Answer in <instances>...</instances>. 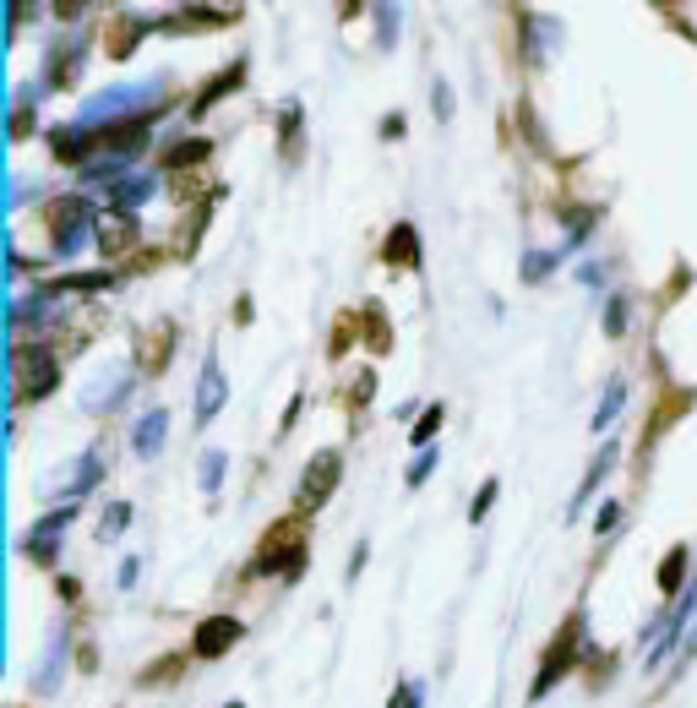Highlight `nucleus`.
I'll use <instances>...</instances> for the list:
<instances>
[{
  "mask_svg": "<svg viewBox=\"0 0 697 708\" xmlns=\"http://www.w3.org/2000/svg\"><path fill=\"white\" fill-rule=\"evenodd\" d=\"M306 562H311V517L289 513L262 534V545L252 551V567H246V573H252V578L295 583L300 573H306Z\"/></svg>",
  "mask_w": 697,
  "mask_h": 708,
  "instance_id": "1",
  "label": "nucleus"
},
{
  "mask_svg": "<svg viewBox=\"0 0 697 708\" xmlns=\"http://www.w3.org/2000/svg\"><path fill=\"white\" fill-rule=\"evenodd\" d=\"M158 104H170V76H142V82H115V88L82 99L76 121L99 131V126H115V121H131L142 110H158Z\"/></svg>",
  "mask_w": 697,
  "mask_h": 708,
  "instance_id": "2",
  "label": "nucleus"
},
{
  "mask_svg": "<svg viewBox=\"0 0 697 708\" xmlns=\"http://www.w3.org/2000/svg\"><path fill=\"white\" fill-rule=\"evenodd\" d=\"M588 616L583 610H567V622L556 627V638L545 644V659H540V676H534V687H529V704H545L562 681H567L572 670L588 659Z\"/></svg>",
  "mask_w": 697,
  "mask_h": 708,
  "instance_id": "3",
  "label": "nucleus"
},
{
  "mask_svg": "<svg viewBox=\"0 0 697 708\" xmlns=\"http://www.w3.org/2000/svg\"><path fill=\"white\" fill-rule=\"evenodd\" d=\"M55 387H61V355L50 343L11 338V392H17V409L22 403H44Z\"/></svg>",
  "mask_w": 697,
  "mask_h": 708,
  "instance_id": "4",
  "label": "nucleus"
},
{
  "mask_svg": "<svg viewBox=\"0 0 697 708\" xmlns=\"http://www.w3.org/2000/svg\"><path fill=\"white\" fill-rule=\"evenodd\" d=\"M136 360H121V355H110V360H99V366H88V377H82V409L93 414V420H110L121 403L131 398V387H136Z\"/></svg>",
  "mask_w": 697,
  "mask_h": 708,
  "instance_id": "5",
  "label": "nucleus"
},
{
  "mask_svg": "<svg viewBox=\"0 0 697 708\" xmlns=\"http://www.w3.org/2000/svg\"><path fill=\"white\" fill-rule=\"evenodd\" d=\"M88 55H93V39L88 28H61L50 44H44V88L50 93H71L88 71Z\"/></svg>",
  "mask_w": 697,
  "mask_h": 708,
  "instance_id": "6",
  "label": "nucleus"
},
{
  "mask_svg": "<svg viewBox=\"0 0 697 708\" xmlns=\"http://www.w3.org/2000/svg\"><path fill=\"white\" fill-rule=\"evenodd\" d=\"M104 485V452H71L65 463H55L44 474V496H61V507H76V496L99 491Z\"/></svg>",
  "mask_w": 697,
  "mask_h": 708,
  "instance_id": "7",
  "label": "nucleus"
},
{
  "mask_svg": "<svg viewBox=\"0 0 697 708\" xmlns=\"http://www.w3.org/2000/svg\"><path fill=\"white\" fill-rule=\"evenodd\" d=\"M338 480H344V452H338V448L311 452V458H306V469H300V485H295V507L311 517L317 507H327V502H332Z\"/></svg>",
  "mask_w": 697,
  "mask_h": 708,
  "instance_id": "8",
  "label": "nucleus"
},
{
  "mask_svg": "<svg viewBox=\"0 0 697 708\" xmlns=\"http://www.w3.org/2000/svg\"><path fill=\"white\" fill-rule=\"evenodd\" d=\"M164 110H170V104L142 110V115L115 121V126H99V153H104V158H121V164H136V158L153 147V126H158V115H164Z\"/></svg>",
  "mask_w": 697,
  "mask_h": 708,
  "instance_id": "9",
  "label": "nucleus"
},
{
  "mask_svg": "<svg viewBox=\"0 0 697 708\" xmlns=\"http://www.w3.org/2000/svg\"><path fill=\"white\" fill-rule=\"evenodd\" d=\"M147 33H164V11H110V22H104L110 61H131Z\"/></svg>",
  "mask_w": 697,
  "mask_h": 708,
  "instance_id": "10",
  "label": "nucleus"
},
{
  "mask_svg": "<svg viewBox=\"0 0 697 708\" xmlns=\"http://www.w3.org/2000/svg\"><path fill=\"white\" fill-rule=\"evenodd\" d=\"M240 638H246V622L235 610H213L191 633V659H224L229 648H240Z\"/></svg>",
  "mask_w": 697,
  "mask_h": 708,
  "instance_id": "11",
  "label": "nucleus"
},
{
  "mask_svg": "<svg viewBox=\"0 0 697 708\" xmlns=\"http://www.w3.org/2000/svg\"><path fill=\"white\" fill-rule=\"evenodd\" d=\"M246 76H252V61H246V55H235V61H224L218 71H207V76H202V88L191 93V104H186L191 121H202V115H207L213 104L235 99V93L246 88Z\"/></svg>",
  "mask_w": 697,
  "mask_h": 708,
  "instance_id": "12",
  "label": "nucleus"
},
{
  "mask_svg": "<svg viewBox=\"0 0 697 708\" xmlns=\"http://www.w3.org/2000/svg\"><path fill=\"white\" fill-rule=\"evenodd\" d=\"M76 523V507H55V513H44L28 534H22V556L33 562V567H55L61 562V540L65 529Z\"/></svg>",
  "mask_w": 697,
  "mask_h": 708,
  "instance_id": "13",
  "label": "nucleus"
},
{
  "mask_svg": "<svg viewBox=\"0 0 697 708\" xmlns=\"http://www.w3.org/2000/svg\"><path fill=\"white\" fill-rule=\"evenodd\" d=\"M44 142H50V158L65 164V170H88L93 158H99V131L82 126V121H61V126L44 131Z\"/></svg>",
  "mask_w": 697,
  "mask_h": 708,
  "instance_id": "14",
  "label": "nucleus"
},
{
  "mask_svg": "<svg viewBox=\"0 0 697 708\" xmlns=\"http://www.w3.org/2000/svg\"><path fill=\"white\" fill-rule=\"evenodd\" d=\"M693 409H697V392H693V387H665V392H659V409H654V414H648V425H643V442H637V463H648V452L659 448V437H665V431H670L676 420H687Z\"/></svg>",
  "mask_w": 697,
  "mask_h": 708,
  "instance_id": "15",
  "label": "nucleus"
},
{
  "mask_svg": "<svg viewBox=\"0 0 697 708\" xmlns=\"http://www.w3.org/2000/svg\"><path fill=\"white\" fill-rule=\"evenodd\" d=\"M175 343H181V322H153L142 338H136V349H131V360H136V371L142 377H164L170 371V360H175Z\"/></svg>",
  "mask_w": 697,
  "mask_h": 708,
  "instance_id": "16",
  "label": "nucleus"
},
{
  "mask_svg": "<svg viewBox=\"0 0 697 708\" xmlns=\"http://www.w3.org/2000/svg\"><path fill=\"white\" fill-rule=\"evenodd\" d=\"M517 33H523V61L529 65H545L567 39V28L545 11H517Z\"/></svg>",
  "mask_w": 697,
  "mask_h": 708,
  "instance_id": "17",
  "label": "nucleus"
},
{
  "mask_svg": "<svg viewBox=\"0 0 697 708\" xmlns=\"http://www.w3.org/2000/svg\"><path fill=\"white\" fill-rule=\"evenodd\" d=\"M224 403H229V377H224L218 355H207V366H202V377H196V409H191L196 431H207V425L218 420V409H224Z\"/></svg>",
  "mask_w": 697,
  "mask_h": 708,
  "instance_id": "18",
  "label": "nucleus"
},
{
  "mask_svg": "<svg viewBox=\"0 0 697 708\" xmlns=\"http://www.w3.org/2000/svg\"><path fill=\"white\" fill-rule=\"evenodd\" d=\"M39 218H44L50 235H61V229H76V224H93L99 207H93L88 192H61V196H44L39 202Z\"/></svg>",
  "mask_w": 697,
  "mask_h": 708,
  "instance_id": "19",
  "label": "nucleus"
},
{
  "mask_svg": "<svg viewBox=\"0 0 697 708\" xmlns=\"http://www.w3.org/2000/svg\"><path fill=\"white\" fill-rule=\"evenodd\" d=\"M278 164L284 170H300L306 164V104L300 99H284L278 104Z\"/></svg>",
  "mask_w": 697,
  "mask_h": 708,
  "instance_id": "20",
  "label": "nucleus"
},
{
  "mask_svg": "<svg viewBox=\"0 0 697 708\" xmlns=\"http://www.w3.org/2000/svg\"><path fill=\"white\" fill-rule=\"evenodd\" d=\"M121 284V273H110V267H71V273H55V278H44L39 284V295H50V300H65V295H104V289H115Z\"/></svg>",
  "mask_w": 697,
  "mask_h": 708,
  "instance_id": "21",
  "label": "nucleus"
},
{
  "mask_svg": "<svg viewBox=\"0 0 697 708\" xmlns=\"http://www.w3.org/2000/svg\"><path fill=\"white\" fill-rule=\"evenodd\" d=\"M381 261L398 267V273H420L426 267V246H420V229L409 218H392L387 240H381Z\"/></svg>",
  "mask_w": 697,
  "mask_h": 708,
  "instance_id": "22",
  "label": "nucleus"
},
{
  "mask_svg": "<svg viewBox=\"0 0 697 708\" xmlns=\"http://www.w3.org/2000/svg\"><path fill=\"white\" fill-rule=\"evenodd\" d=\"M136 240H142L136 213H99V224H93V246H99V257H126Z\"/></svg>",
  "mask_w": 697,
  "mask_h": 708,
  "instance_id": "23",
  "label": "nucleus"
},
{
  "mask_svg": "<svg viewBox=\"0 0 697 708\" xmlns=\"http://www.w3.org/2000/svg\"><path fill=\"white\" fill-rule=\"evenodd\" d=\"M240 11H218V6H175L164 11V33H218V28H235Z\"/></svg>",
  "mask_w": 697,
  "mask_h": 708,
  "instance_id": "24",
  "label": "nucleus"
},
{
  "mask_svg": "<svg viewBox=\"0 0 697 708\" xmlns=\"http://www.w3.org/2000/svg\"><path fill=\"white\" fill-rule=\"evenodd\" d=\"M213 136H170L164 142V153H158V164L170 170V175H196L207 158H213Z\"/></svg>",
  "mask_w": 697,
  "mask_h": 708,
  "instance_id": "25",
  "label": "nucleus"
},
{
  "mask_svg": "<svg viewBox=\"0 0 697 708\" xmlns=\"http://www.w3.org/2000/svg\"><path fill=\"white\" fill-rule=\"evenodd\" d=\"M65 654H71V622H55V627H50V648H44V659H39V670H33V692H39V698H50V692L61 687Z\"/></svg>",
  "mask_w": 697,
  "mask_h": 708,
  "instance_id": "26",
  "label": "nucleus"
},
{
  "mask_svg": "<svg viewBox=\"0 0 697 708\" xmlns=\"http://www.w3.org/2000/svg\"><path fill=\"white\" fill-rule=\"evenodd\" d=\"M164 442H170V409L158 403V409H147V414L131 425V452H136L142 463H153V458L164 452Z\"/></svg>",
  "mask_w": 697,
  "mask_h": 708,
  "instance_id": "27",
  "label": "nucleus"
},
{
  "mask_svg": "<svg viewBox=\"0 0 697 708\" xmlns=\"http://www.w3.org/2000/svg\"><path fill=\"white\" fill-rule=\"evenodd\" d=\"M693 545H670L665 551V562H659V573H654V583H659V599L665 605H676L681 594H687V583H693Z\"/></svg>",
  "mask_w": 697,
  "mask_h": 708,
  "instance_id": "28",
  "label": "nucleus"
},
{
  "mask_svg": "<svg viewBox=\"0 0 697 708\" xmlns=\"http://www.w3.org/2000/svg\"><path fill=\"white\" fill-rule=\"evenodd\" d=\"M616 463H622V442H616V437H611V442H599V452H594V458H588V474H583V480H577V496H572V507H567L572 517L583 513V502H588V496H594V491H599V485H605V474H611V469H616Z\"/></svg>",
  "mask_w": 697,
  "mask_h": 708,
  "instance_id": "29",
  "label": "nucleus"
},
{
  "mask_svg": "<svg viewBox=\"0 0 697 708\" xmlns=\"http://www.w3.org/2000/svg\"><path fill=\"white\" fill-rule=\"evenodd\" d=\"M224 202V192L218 196H207V202H196L186 213V224H181V235H175V257L181 261H191L196 257V246H202V235H207V224H213V207Z\"/></svg>",
  "mask_w": 697,
  "mask_h": 708,
  "instance_id": "30",
  "label": "nucleus"
},
{
  "mask_svg": "<svg viewBox=\"0 0 697 708\" xmlns=\"http://www.w3.org/2000/svg\"><path fill=\"white\" fill-rule=\"evenodd\" d=\"M158 196V175H126L121 186H110L104 202H110V213H136L142 202H153Z\"/></svg>",
  "mask_w": 697,
  "mask_h": 708,
  "instance_id": "31",
  "label": "nucleus"
},
{
  "mask_svg": "<svg viewBox=\"0 0 697 708\" xmlns=\"http://www.w3.org/2000/svg\"><path fill=\"white\" fill-rule=\"evenodd\" d=\"M360 343H366L371 355H392V322H387L381 300H366V306H360Z\"/></svg>",
  "mask_w": 697,
  "mask_h": 708,
  "instance_id": "32",
  "label": "nucleus"
},
{
  "mask_svg": "<svg viewBox=\"0 0 697 708\" xmlns=\"http://www.w3.org/2000/svg\"><path fill=\"white\" fill-rule=\"evenodd\" d=\"M447 425V403L437 398V403H426V414L409 425V442H414V452H431L437 448V431Z\"/></svg>",
  "mask_w": 697,
  "mask_h": 708,
  "instance_id": "33",
  "label": "nucleus"
},
{
  "mask_svg": "<svg viewBox=\"0 0 697 708\" xmlns=\"http://www.w3.org/2000/svg\"><path fill=\"white\" fill-rule=\"evenodd\" d=\"M562 224H567V240H562L556 252H562V257H572V252H577V246H583V240L599 229V207H572Z\"/></svg>",
  "mask_w": 697,
  "mask_h": 708,
  "instance_id": "34",
  "label": "nucleus"
},
{
  "mask_svg": "<svg viewBox=\"0 0 697 708\" xmlns=\"http://www.w3.org/2000/svg\"><path fill=\"white\" fill-rule=\"evenodd\" d=\"M224 474H229V458L218 448H202V458H196V485H202V496H218Z\"/></svg>",
  "mask_w": 697,
  "mask_h": 708,
  "instance_id": "35",
  "label": "nucleus"
},
{
  "mask_svg": "<svg viewBox=\"0 0 697 708\" xmlns=\"http://www.w3.org/2000/svg\"><path fill=\"white\" fill-rule=\"evenodd\" d=\"M186 665H191V648H186V654H164L158 665H147V670L136 676V687H170V681H181V676H186Z\"/></svg>",
  "mask_w": 697,
  "mask_h": 708,
  "instance_id": "36",
  "label": "nucleus"
},
{
  "mask_svg": "<svg viewBox=\"0 0 697 708\" xmlns=\"http://www.w3.org/2000/svg\"><path fill=\"white\" fill-rule=\"evenodd\" d=\"M131 523H136V507H131V502H110V507L99 513V529H93V534L110 545V540H121V534H126Z\"/></svg>",
  "mask_w": 697,
  "mask_h": 708,
  "instance_id": "37",
  "label": "nucleus"
},
{
  "mask_svg": "<svg viewBox=\"0 0 697 708\" xmlns=\"http://www.w3.org/2000/svg\"><path fill=\"white\" fill-rule=\"evenodd\" d=\"M622 409H627V382L616 377V382L605 387V398H599V409H594V437H605V431H611V420H616Z\"/></svg>",
  "mask_w": 697,
  "mask_h": 708,
  "instance_id": "38",
  "label": "nucleus"
},
{
  "mask_svg": "<svg viewBox=\"0 0 697 708\" xmlns=\"http://www.w3.org/2000/svg\"><path fill=\"white\" fill-rule=\"evenodd\" d=\"M562 261H567L562 252H523V261H517V278H523V284H545V278H551Z\"/></svg>",
  "mask_w": 697,
  "mask_h": 708,
  "instance_id": "39",
  "label": "nucleus"
},
{
  "mask_svg": "<svg viewBox=\"0 0 697 708\" xmlns=\"http://www.w3.org/2000/svg\"><path fill=\"white\" fill-rule=\"evenodd\" d=\"M360 343V311H344L338 322H332V343H327V360H344L349 349Z\"/></svg>",
  "mask_w": 697,
  "mask_h": 708,
  "instance_id": "40",
  "label": "nucleus"
},
{
  "mask_svg": "<svg viewBox=\"0 0 697 708\" xmlns=\"http://www.w3.org/2000/svg\"><path fill=\"white\" fill-rule=\"evenodd\" d=\"M437 463H442V448H431V452H414V463L403 469V485H409V491H420V485H426V480L437 474Z\"/></svg>",
  "mask_w": 697,
  "mask_h": 708,
  "instance_id": "41",
  "label": "nucleus"
},
{
  "mask_svg": "<svg viewBox=\"0 0 697 708\" xmlns=\"http://www.w3.org/2000/svg\"><path fill=\"white\" fill-rule=\"evenodd\" d=\"M627 306H633L627 295H605V317H599V322H605V332H611V338H627V317H633Z\"/></svg>",
  "mask_w": 697,
  "mask_h": 708,
  "instance_id": "42",
  "label": "nucleus"
},
{
  "mask_svg": "<svg viewBox=\"0 0 697 708\" xmlns=\"http://www.w3.org/2000/svg\"><path fill=\"white\" fill-rule=\"evenodd\" d=\"M371 17H377V50H392V39H398V22H403V6H377Z\"/></svg>",
  "mask_w": 697,
  "mask_h": 708,
  "instance_id": "43",
  "label": "nucleus"
},
{
  "mask_svg": "<svg viewBox=\"0 0 697 708\" xmlns=\"http://www.w3.org/2000/svg\"><path fill=\"white\" fill-rule=\"evenodd\" d=\"M496 496H502V480H485V485L474 491V502H469V523H485L491 507H496Z\"/></svg>",
  "mask_w": 697,
  "mask_h": 708,
  "instance_id": "44",
  "label": "nucleus"
},
{
  "mask_svg": "<svg viewBox=\"0 0 697 708\" xmlns=\"http://www.w3.org/2000/svg\"><path fill=\"white\" fill-rule=\"evenodd\" d=\"M622 517H627V507H622L616 496H611V502H599V513H594V534H599V540H611V534L622 529Z\"/></svg>",
  "mask_w": 697,
  "mask_h": 708,
  "instance_id": "45",
  "label": "nucleus"
},
{
  "mask_svg": "<svg viewBox=\"0 0 697 708\" xmlns=\"http://www.w3.org/2000/svg\"><path fill=\"white\" fill-rule=\"evenodd\" d=\"M371 398H377V371H371V366H360V371H355V392H349V409L360 414Z\"/></svg>",
  "mask_w": 697,
  "mask_h": 708,
  "instance_id": "46",
  "label": "nucleus"
},
{
  "mask_svg": "<svg viewBox=\"0 0 697 708\" xmlns=\"http://www.w3.org/2000/svg\"><path fill=\"white\" fill-rule=\"evenodd\" d=\"M420 704H426V681H414V676H409V681L398 687V698H392L387 708H420Z\"/></svg>",
  "mask_w": 697,
  "mask_h": 708,
  "instance_id": "47",
  "label": "nucleus"
},
{
  "mask_svg": "<svg viewBox=\"0 0 697 708\" xmlns=\"http://www.w3.org/2000/svg\"><path fill=\"white\" fill-rule=\"evenodd\" d=\"M431 110H437V121H452V115H458V104H452V88H447L442 76H437V88H431Z\"/></svg>",
  "mask_w": 697,
  "mask_h": 708,
  "instance_id": "48",
  "label": "nucleus"
},
{
  "mask_svg": "<svg viewBox=\"0 0 697 708\" xmlns=\"http://www.w3.org/2000/svg\"><path fill=\"white\" fill-rule=\"evenodd\" d=\"M403 131H409V115H403V110H392V115H381L377 136H381V142H398V136H403Z\"/></svg>",
  "mask_w": 697,
  "mask_h": 708,
  "instance_id": "49",
  "label": "nucleus"
},
{
  "mask_svg": "<svg viewBox=\"0 0 697 708\" xmlns=\"http://www.w3.org/2000/svg\"><path fill=\"white\" fill-rule=\"evenodd\" d=\"M115 583H121V588H136V583H142V562L126 556V562H121V573H115Z\"/></svg>",
  "mask_w": 697,
  "mask_h": 708,
  "instance_id": "50",
  "label": "nucleus"
},
{
  "mask_svg": "<svg viewBox=\"0 0 697 708\" xmlns=\"http://www.w3.org/2000/svg\"><path fill=\"white\" fill-rule=\"evenodd\" d=\"M76 670H88V676L99 670V648L93 644H76Z\"/></svg>",
  "mask_w": 697,
  "mask_h": 708,
  "instance_id": "51",
  "label": "nucleus"
},
{
  "mask_svg": "<svg viewBox=\"0 0 697 708\" xmlns=\"http://www.w3.org/2000/svg\"><path fill=\"white\" fill-rule=\"evenodd\" d=\"M577 278H583L588 289H599V284H605V267H599V261H583V267H577Z\"/></svg>",
  "mask_w": 697,
  "mask_h": 708,
  "instance_id": "52",
  "label": "nucleus"
},
{
  "mask_svg": "<svg viewBox=\"0 0 697 708\" xmlns=\"http://www.w3.org/2000/svg\"><path fill=\"white\" fill-rule=\"evenodd\" d=\"M252 317H256V300L240 295V300H235V327H252Z\"/></svg>",
  "mask_w": 697,
  "mask_h": 708,
  "instance_id": "53",
  "label": "nucleus"
},
{
  "mask_svg": "<svg viewBox=\"0 0 697 708\" xmlns=\"http://www.w3.org/2000/svg\"><path fill=\"white\" fill-rule=\"evenodd\" d=\"M300 409H306V392H295V398H289V409H284V425H278V431H289V425L300 420Z\"/></svg>",
  "mask_w": 697,
  "mask_h": 708,
  "instance_id": "54",
  "label": "nucleus"
},
{
  "mask_svg": "<svg viewBox=\"0 0 697 708\" xmlns=\"http://www.w3.org/2000/svg\"><path fill=\"white\" fill-rule=\"evenodd\" d=\"M55 594H61L65 605H76V599H82V583H76V578H61V583H55Z\"/></svg>",
  "mask_w": 697,
  "mask_h": 708,
  "instance_id": "55",
  "label": "nucleus"
},
{
  "mask_svg": "<svg viewBox=\"0 0 697 708\" xmlns=\"http://www.w3.org/2000/svg\"><path fill=\"white\" fill-rule=\"evenodd\" d=\"M55 17H61L65 28H71V22H82V6H71V0H61V6H55Z\"/></svg>",
  "mask_w": 697,
  "mask_h": 708,
  "instance_id": "56",
  "label": "nucleus"
},
{
  "mask_svg": "<svg viewBox=\"0 0 697 708\" xmlns=\"http://www.w3.org/2000/svg\"><path fill=\"white\" fill-rule=\"evenodd\" d=\"M366 556H371V545L360 540V545H355V562H349V578H360V567H366Z\"/></svg>",
  "mask_w": 697,
  "mask_h": 708,
  "instance_id": "57",
  "label": "nucleus"
},
{
  "mask_svg": "<svg viewBox=\"0 0 697 708\" xmlns=\"http://www.w3.org/2000/svg\"><path fill=\"white\" fill-rule=\"evenodd\" d=\"M224 708H246V704H224Z\"/></svg>",
  "mask_w": 697,
  "mask_h": 708,
  "instance_id": "58",
  "label": "nucleus"
}]
</instances>
